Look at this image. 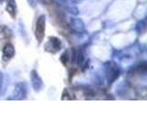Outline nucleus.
I'll return each instance as SVG.
<instances>
[{
	"label": "nucleus",
	"instance_id": "6",
	"mask_svg": "<svg viewBox=\"0 0 147 137\" xmlns=\"http://www.w3.org/2000/svg\"><path fill=\"white\" fill-rule=\"evenodd\" d=\"M15 48L11 43H7L3 48L2 59L4 62H8L13 57L15 56Z\"/></svg>",
	"mask_w": 147,
	"mask_h": 137
},
{
	"label": "nucleus",
	"instance_id": "3",
	"mask_svg": "<svg viewBox=\"0 0 147 137\" xmlns=\"http://www.w3.org/2000/svg\"><path fill=\"white\" fill-rule=\"evenodd\" d=\"M62 49V41L57 37H50L44 44V50L48 53L55 54Z\"/></svg>",
	"mask_w": 147,
	"mask_h": 137
},
{
	"label": "nucleus",
	"instance_id": "7",
	"mask_svg": "<svg viewBox=\"0 0 147 137\" xmlns=\"http://www.w3.org/2000/svg\"><path fill=\"white\" fill-rule=\"evenodd\" d=\"M70 27L74 31L77 32V33H82V32H84L86 29V26H85L84 21H83L81 18H78V17L71 18Z\"/></svg>",
	"mask_w": 147,
	"mask_h": 137
},
{
	"label": "nucleus",
	"instance_id": "8",
	"mask_svg": "<svg viewBox=\"0 0 147 137\" xmlns=\"http://www.w3.org/2000/svg\"><path fill=\"white\" fill-rule=\"evenodd\" d=\"M6 10L12 18L16 17V15H17V4H16L15 0H7Z\"/></svg>",
	"mask_w": 147,
	"mask_h": 137
},
{
	"label": "nucleus",
	"instance_id": "10",
	"mask_svg": "<svg viewBox=\"0 0 147 137\" xmlns=\"http://www.w3.org/2000/svg\"><path fill=\"white\" fill-rule=\"evenodd\" d=\"M4 88V74L3 72L0 70V94H1Z\"/></svg>",
	"mask_w": 147,
	"mask_h": 137
},
{
	"label": "nucleus",
	"instance_id": "11",
	"mask_svg": "<svg viewBox=\"0 0 147 137\" xmlns=\"http://www.w3.org/2000/svg\"><path fill=\"white\" fill-rule=\"evenodd\" d=\"M29 4L30 5V6L34 7L35 4H36V0H29Z\"/></svg>",
	"mask_w": 147,
	"mask_h": 137
},
{
	"label": "nucleus",
	"instance_id": "9",
	"mask_svg": "<svg viewBox=\"0 0 147 137\" xmlns=\"http://www.w3.org/2000/svg\"><path fill=\"white\" fill-rule=\"evenodd\" d=\"M11 36V30L6 26H0V39H9Z\"/></svg>",
	"mask_w": 147,
	"mask_h": 137
},
{
	"label": "nucleus",
	"instance_id": "4",
	"mask_svg": "<svg viewBox=\"0 0 147 137\" xmlns=\"http://www.w3.org/2000/svg\"><path fill=\"white\" fill-rule=\"evenodd\" d=\"M27 95V86L25 82H18L14 88L13 99L15 100H23L26 98Z\"/></svg>",
	"mask_w": 147,
	"mask_h": 137
},
{
	"label": "nucleus",
	"instance_id": "5",
	"mask_svg": "<svg viewBox=\"0 0 147 137\" xmlns=\"http://www.w3.org/2000/svg\"><path fill=\"white\" fill-rule=\"evenodd\" d=\"M30 81L32 88L34 89L35 91H40L43 88V82L41 78L40 77L39 73L35 70H32L30 72Z\"/></svg>",
	"mask_w": 147,
	"mask_h": 137
},
{
	"label": "nucleus",
	"instance_id": "1",
	"mask_svg": "<svg viewBox=\"0 0 147 137\" xmlns=\"http://www.w3.org/2000/svg\"><path fill=\"white\" fill-rule=\"evenodd\" d=\"M119 68L116 63L109 61L105 64V74L109 84H111L116 80L119 76Z\"/></svg>",
	"mask_w": 147,
	"mask_h": 137
},
{
	"label": "nucleus",
	"instance_id": "2",
	"mask_svg": "<svg viewBox=\"0 0 147 137\" xmlns=\"http://www.w3.org/2000/svg\"><path fill=\"white\" fill-rule=\"evenodd\" d=\"M45 29H46V17L45 15H40L35 24V38L39 43L43 41L45 36Z\"/></svg>",
	"mask_w": 147,
	"mask_h": 137
},
{
	"label": "nucleus",
	"instance_id": "12",
	"mask_svg": "<svg viewBox=\"0 0 147 137\" xmlns=\"http://www.w3.org/2000/svg\"><path fill=\"white\" fill-rule=\"evenodd\" d=\"M4 1H5V0H0V3L2 4V3H4Z\"/></svg>",
	"mask_w": 147,
	"mask_h": 137
}]
</instances>
